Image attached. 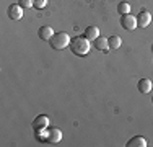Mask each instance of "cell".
I'll list each match as a JSON object with an SVG mask.
<instances>
[{
    "label": "cell",
    "mask_w": 153,
    "mask_h": 147,
    "mask_svg": "<svg viewBox=\"0 0 153 147\" xmlns=\"http://www.w3.org/2000/svg\"><path fill=\"white\" fill-rule=\"evenodd\" d=\"M70 51L75 56H88L90 52V39L86 36H75L70 41Z\"/></svg>",
    "instance_id": "6da1fadb"
},
{
    "label": "cell",
    "mask_w": 153,
    "mask_h": 147,
    "mask_svg": "<svg viewBox=\"0 0 153 147\" xmlns=\"http://www.w3.org/2000/svg\"><path fill=\"white\" fill-rule=\"evenodd\" d=\"M70 36L67 34L65 31H59V33H54V36L49 39V44L52 46V49L56 51H62L65 49L67 46H70Z\"/></svg>",
    "instance_id": "7a4b0ae2"
},
{
    "label": "cell",
    "mask_w": 153,
    "mask_h": 147,
    "mask_svg": "<svg viewBox=\"0 0 153 147\" xmlns=\"http://www.w3.org/2000/svg\"><path fill=\"white\" fill-rule=\"evenodd\" d=\"M121 26H122L124 29H129V31L135 29V28L138 26V23H137V16H134V15H130V13L121 15Z\"/></svg>",
    "instance_id": "3957f363"
},
{
    "label": "cell",
    "mask_w": 153,
    "mask_h": 147,
    "mask_svg": "<svg viewBox=\"0 0 153 147\" xmlns=\"http://www.w3.org/2000/svg\"><path fill=\"white\" fill-rule=\"evenodd\" d=\"M49 128V118L44 116V115H41V116H38L34 121H33V129L34 131H44Z\"/></svg>",
    "instance_id": "277c9868"
},
{
    "label": "cell",
    "mask_w": 153,
    "mask_h": 147,
    "mask_svg": "<svg viewBox=\"0 0 153 147\" xmlns=\"http://www.w3.org/2000/svg\"><path fill=\"white\" fill-rule=\"evenodd\" d=\"M7 12H8V16L12 18V20H21V18H23V7H21L20 3L10 5Z\"/></svg>",
    "instance_id": "5b68a950"
},
{
    "label": "cell",
    "mask_w": 153,
    "mask_h": 147,
    "mask_svg": "<svg viewBox=\"0 0 153 147\" xmlns=\"http://www.w3.org/2000/svg\"><path fill=\"white\" fill-rule=\"evenodd\" d=\"M152 20H153L152 13H150V12H147V10L140 12V13H138V16H137V23H138V26H140V28H147V26H150Z\"/></svg>",
    "instance_id": "8992f818"
},
{
    "label": "cell",
    "mask_w": 153,
    "mask_h": 147,
    "mask_svg": "<svg viewBox=\"0 0 153 147\" xmlns=\"http://www.w3.org/2000/svg\"><path fill=\"white\" fill-rule=\"evenodd\" d=\"M62 141V131L59 128H51L47 132V142L49 144H59Z\"/></svg>",
    "instance_id": "52a82bcc"
},
{
    "label": "cell",
    "mask_w": 153,
    "mask_h": 147,
    "mask_svg": "<svg viewBox=\"0 0 153 147\" xmlns=\"http://www.w3.org/2000/svg\"><path fill=\"white\" fill-rule=\"evenodd\" d=\"M38 36H39V39H42V41H49V39L54 36L52 26H41L39 31H38Z\"/></svg>",
    "instance_id": "ba28073f"
},
{
    "label": "cell",
    "mask_w": 153,
    "mask_h": 147,
    "mask_svg": "<svg viewBox=\"0 0 153 147\" xmlns=\"http://www.w3.org/2000/svg\"><path fill=\"white\" fill-rule=\"evenodd\" d=\"M147 146H148L147 139L142 137V136H135V137L127 141V147H147Z\"/></svg>",
    "instance_id": "9c48e42d"
},
{
    "label": "cell",
    "mask_w": 153,
    "mask_h": 147,
    "mask_svg": "<svg viewBox=\"0 0 153 147\" xmlns=\"http://www.w3.org/2000/svg\"><path fill=\"white\" fill-rule=\"evenodd\" d=\"M94 47H96L98 51H101V52H108V51H109V41H108V38L100 36L98 39H94Z\"/></svg>",
    "instance_id": "30bf717a"
},
{
    "label": "cell",
    "mask_w": 153,
    "mask_h": 147,
    "mask_svg": "<svg viewBox=\"0 0 153 147\" xmlns=\"http://www.w3.org/2000/svg\"><path fill=\"white\" fill-rule=\"evenodd\" d=\"M137 87H138V92H142V93H150L153 88V82L150 79H140Z\"/></svg>",
    "instance_id": "8fae6325"
},
{
    "label": "cell",
    "mask_w": 153,
    "mask_h": 147,
    "mask_svg": "<svg viewBox=\"0 0 153 147\" xmlns=\"http://www.w3.org/2000/svg\"><path fill=\"white\" fill-rule=\"evenodd\" d=\"M85 36L90 39V41L98 39V38H100V28H98V26H88L85 29Z\"/></svg>",
    "instance_id": "7c38bea8"
},
{
    "label": "cell",
    "mask_w": 153,
    "mask_h": 147,
    "mask_svg": "<svg viewBox=\"0 0 153 147\" xmlns=\"http://www.w3.org/2000/svg\"><path fill=\"white\" fill-rule=\"evenodd\" d=\"M108 41H109V49H119V47H121V44H122L121 36H117V34L108 38Z\"/></svg>",
    "instance_id": "4fadbf2b"
},
{
    "label": "cell",
    "mask_w": 153,
    "mask_h": 147,
    "mask_svg": "<svg viewBox=\"0 0 153 147\" xmlns=\"http://www.w3.org/2000/svg\"><path fill=\"white\" fill-rule=\"evenodd\" d=\"M117 12L121 15H126V13H130V5L127 2H121L117 5Z\"/></svg>",
    "instance_id": "5bb4252c"
},
{
    "label": "cell",
    "mask_w": 153,
    "mask_h": 147,
    "mask_svg": "<svg viewBox=\"0 0 153 147\" xmlns=\"http://www.w3.org/2000/svg\"><path fill=\"white\" fill-rule=\"evenodd\" d=\"M18 3H20L23 8H31V7H34V2H33V0H18Z\"/></svg>",
    "instance_id": "9a60e30c"
},
{
    "label": "cell",
    "mask_w": 153,
    "mask_h": 147,
    "mask_svg": "<svg viewBox=\"0 0 153 147\" xmlns=\"http://www.w3.org/2000/svg\"><path fill=\"white\" fill-rule=\"evenodd\" d=\"M33 2H34V7L38 10H42L47 5V0H33Z\"/></svg>",
    "instance_id": "2e32d148"
},
{
    "label": "cell",
    "mask_w": 153,
    "mask_h": 147,
    "mask_svg": "<svg viewBox=\"0 0 153 147\" xmlns=\"http://www.w3.org/2000/svg\"><path fill=\"white\" fill-rule=\"evenodd\" d=\"M152 105H153V98H152Z\"/></svg>",
    "instance_id": "e0dca14e"
}]
</instances>
